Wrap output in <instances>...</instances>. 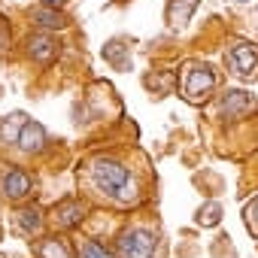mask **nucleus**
Segmentation results:
<instances>
[{"mask_svg": "<svg viewBox=\"0 0 258 258\" xmlns=\"http://www.w3.org/2000/svg\"><path fill=\"white\" fill-rule=\"evenodd\" d=\"M82 179L88 182L91 195L115 204V207H131L137 201V185H134V173L118 155H91L88 161H82Z\"/></svg>", "mask_w": 258, "mask_h": 258, "instance_id": "f257e3e1", "label": "nucleus"}, {"mask_svg": "<svg viewBox=\"0 0 258 258\" xmlns=\"http://www.w3.org/2000/svg\"><path fill=\"white\" fill-rule=\"evenodd\" d=\"M219 91V73L207 61H188L179 67V97L191 106H201L213 100Z\"/></svg>", "mask_w": 258, "mask_h": 258, "instance_id": "f03ea898", "label": "nucleus"}, {"mask_svg": "<svg viewBox=\"0 0 258 258\" xmlns=\"http://www.w3.org/2000/svg\"><path fill=\"white\" fill-rule=\"evenodd\" d=\"M158 234L146 225H127L115 237V258H155Z\"/></svg>", "mask_w": 258, "mask_h": 258, "instance_id": "7ed1b4c3", "label": "nucleus"}, {"mask_svg": "<svg viewBox=\"0 0 258 258\" xmlns=\"http://www.w3.org/2000/svg\"><path fill=\"white\" fill-rule=\"evenodd\" d=\"M34 173L25 170L22 164H7V167H0V198H4L7 204H28L31 195H34Z\"/></svg>", "mask_w": 258, "mask_h": 258, "instance_id": "20e7f679", "label": "nucleus"}, {"mask_svg": "<svg viewBox=\"0 0 258 258\" xmlns=\"http://www.w3.org/2000/svg\"><path fill=\"white\" fill-rule=\"evenodd\" d=\"M225 67L237 79H258V46L249 40H231L225 49Z\"/></svg>", "mask_w": 258, "mask_h": 258, "instance_id": "39448f33", "label": "nucleus"}, {"mask_svg": "<svg viewBox=\"0 0 258 258\" xmlns=\"http://www.w3.org/2000/svg\"><path fill=\"white\" fill-rule=\"evenodd\" d=\"M49 219H52V225L61 228V231H76V228L88 219V201H85V198H76V195L61 198V201L49 210Z\"/></svg>", "mask_w": 258, "mask_h": 258, "instance_id": "423d86ee", "label": "nucleus"}, {"mask_svg": "<svg viewBox=\"0 0 258 258\" xmlns=\"http://www.w3.org/2000/svg\"><path fill=\"white\" fill-rule=\"evenodd\" d=\"M13 231L22 234L25 240H37L46 231V210L37 204H22L13 213Z\"/></svg>", "mask_w": 258, "mask_h": 258, "instance_id": "0eeeda50", "label": "nucleus"}, {"mask_svg": "<svg viewBox=\"0 0 258 258\" xmlns=\"http://www.w3.org/2000/svg\"><path fill=\"white\" fill-rule=\"evenodd\" d=\"M58 52H61L58 40H55L52 34H46V31H37V34H31V37L25 40V55H28L34 64H40V67H49V64L58 58Z\"/></svg>", "mask_w": 258, "mask_h": 258, "instance_id": "6e6552de", "label": "nucleus"}, {"mask_svg": "<svg viewBox=\"0 0 258 258\" xmlns=\"http://www.w3.org/2000/svg\"><path fill=\"white\" fill-rule=\"evenodd\" d=\"M16 149H19L22 155H28V158L43 155V152L49 149V134H46V127H43L40 121H28L25 131H22V137H19V143H16Z\"/></svg>", "mask_w": 258, "mask_h": 258, "instance_id": "1a4fd4ad", "label": "nucleus"}, {"mask_svg": "<svg viewBox=\"0 0 258 258\" xmlns=\"http://www.w3.org/2000/svg\"><path fill=\"white\" fill-rule=\"evenodd\" d=\"M34 255L37 258H76V249L61 234H43L34 243Z\"/></svg>", "mask_w": 258, "mask_h": 258, "instance_id": "9d476101", "label": "nucleus"}, {"mask_svg": "<svg viewBox=\"0 0 258 258\" xmlns=\"http://www.w3.org/2000/svg\"><path fill=\"white\" fill-rule=\"evenodd\" d=\"M28 121H31V118H28L25 112H10V115L0 118V146H16Z\"/></svg>", "mask_w": 258, "mask_h": 258, "instance_id": "9b49d317", "label": "nucleus"}, {"mask_svg": "<svg viewBox=\"0 0 258 258\" xmlns=\"http://www.w3.org/2000/svg\"><path fill=\"white\" fill-rule=\"evenodd\" d=\"M28 19L40 28V31H64L67 28V16L61 13V10H49V7H37V10H31L28 13Z\"/></svg>", "mask_w": 258, "mask_h": 258, "instance_id": "f8f14e48", "label": "nucleus"}, {"mask_svg": "<svg viewBox=\"0 0 258 258\" xmlns=\"http://www.w3.org/2000/svg\"><path fill=\"white\" fill-rule=\"evenodd\" d=\"M219 109H222V118L231 112V115H240V112H249L252 109V97L240 88H228L222 97H219Z\"/></svg>", "mask_w": 258, "mask_h": 258, "instance_id": "ddd939ff", "label": "nucleus"}, {"mask_svg": "<svg viewBox=\"0 0 258 258\" xmlns=\"http://www.w3.org/2000/svg\"><path fill=\"white\" fill-rule=\"evenodd\" d=\"M201 0H170L167 4V25L170 28H185L195 16Z\"/></svg>", "mask_w": 258, "mask_h": 258, "instance_id": "4468645a", "label": "nucleus"}, {"mask_svg": "<svg viewBox=\"0 0 258 258\" xmlns=\"http://www.w3.org/2000/svg\"><path fill=\"white\" fill-rule=\"evenodd\" d=\"M76 258H115V252L106 243H100L97 237H85L76 249Z\"/></svg>", "mask_w": 258, "mask_h": 258, "instance_id": "2eb2a0df", "label": "nucleus"}, {"mask_svg": "<svg viewBox=\"0 0 258 258\" xmlns=\"http://www.w3.org/2000/svg\"><path fill=\"white\" fill-rule=\"evenodd\" d=\"M222 222V207L216 204V201H210V204H204L201 210H198V225H204V228H216Z\"/></svg>", "mask_w": 258, "mask_h": 258, "instance_id": "dca6fc26", "label": "nucleus"}, {"mask_svg": "<svg viewBox=\"0 0 258 258\" xmlns=\"http://www.w3.org/2000/svg\"><path fill=\"white\" fill-rule=\"evenodd\" d=\"M10 46H13V31L7 28V22H0V55H4Z\"/></svg>", "mask_w": 258, "mask_h": 258, "instance_id": "f3484780", "label": "nucleus"}, {"mask_svg": "<svg viewBox=\"0 0 258 258\" xmlns=\"http://www.w3.org/2000/svg\"><path fill=\"white\" fill-rule=\"evenodd\" d=\"M246 219H249V225H255V222H258V198L246 207Z\"/></svg>", "mask_w": 258, "mask_h": 258, "instance_id": "a211bd4d", "label": "nucleus"}, {"mask_svg": "<svg viewBox=\"0 0 258 258\" xmlns=\"http://www.w3.org/2000/svg\"><path fill=\"white\" fill-rule=\"evenodd\" d=\"M37 4H40V7H49V10H61L67 0H37Z\"/></svg>", "mask_w": 258, "mask_h": 258, "instance_id": "6ab92c4d", "label": "nucleus"}, {"mask_svg": "<svg viewBox=\"0 0 258 258\" xmlns=\"http://www.w3.org/2000/svg\"><path fill=\"white\" fill-rule=\"evenodd\" d=\"M231 4H249V0H231Z\"/></svg>", "mask_w": 258, "mask_h": 258, "instance_id": "aec40b11", "label": "nucleus"}]
</instances>
